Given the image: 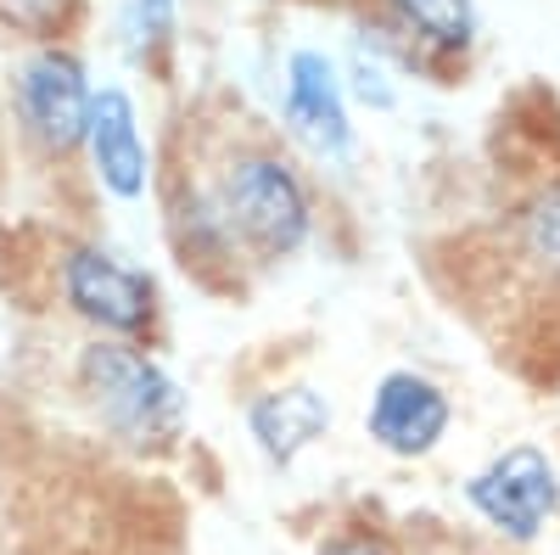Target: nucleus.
I'll use <instances>...</instances> for the list:
<instances>
[{"mask_svg": "<svg viewBox=\"0 0 560 555\" xmlns=\"http://www.w3.org/2000/svg\"><path fill=\"white\" fill-rule=\"evenodd\" d=\"M79 393L96 409V421L124 443V449H174L185 438V415H191V398H185L179 377L147 354V343H118V337H90L79 348Z\"/></svg>", "mask_w": 560, "mask_h": 555, "instance_id": "1", "label": "nucleus"}, {"mask_svg": "<svg viewBox=\"0 0 560 555\" xmlns=\"http://www.w3.org/2000/svg\"><path fill=\"white\" fill-rule=\"evenodd\" d=\"M213 197L253 264H287L314 242V192L280 147L230 152L213 180Z\"/></svg>", "mask_w": 560, "mask_h": 555, "instance_id": "2", "label": "nucleus"}, {"mask_svg": "<svg viewBox=\"0 0 560 555\" xmlns=\"http://www.w3.org/2000/svg\"><path fill=\"white\" fill-rule=\"evenodd\" d=\"M57 292L73 320H84L96 337H118V343L152 337L163 314V292L152 275L102 242H79L57 258Z\"/></svg>", "mask_w": 560, "mask_h": 555, "instance_id": "3", "label": "nucleus"}, {"mask_svg": "<svg viewBox=\"0 0 560 555\" xmlns=\"http://www.w3.org/2000/svg\"><path fill=\"white\" fill-rule=\"evenodd\" d=\"M90 68L68 45H34L12 73V107L18 124L45 158H73L84 152V124H90Z\"/></svg>", "mask_w": 560, "mask_h": 555, "instance_id": "4", "label": "nucleus"}, {"mask_svg": "<svg viewBox=\"0 0 560 555\" xmlns=\"http://www.w3.org/2000/svg\"><path fill=\"white\" fill-rule=\"evenodd\" d=\"M280 124L319 163H342L353 152V107H348L342 62L331 51H319V45L287 51V68H280Z\"/></svg>", "mask_w": 560, "mask_h": 555, "instance_id": "5", "label": "nucleus"}, {"mask_svg": "<svg viewBox=\"0 0 560 555\" xmlns=\"http://www.w3.org/2000/svg\"><path fill=\"white\" fill-rule=\"evenodd\" d=\"M465 499H471V511L488 528H499L504 539L533 544L544 533V522L560 511V472L538 443H516V449L493 454L482 472H471Z\"/></svg>", "mask_w": 560, "mask_h": 555, "instance_id": "6", "label": "nucleus"}, {"mask_svg": "<svg viewBox=\"0 0 560 555\" xmlns=\"http://www.w3.org/2000/svg\"><path fill=\"white\" fill-rule=\"evenodd\" d=\"M448 421H454V398L443 393V382L420 377V370H387L364 404L370 443L393 460H427L448 438Z\"/></svg>", "mask_w": 560, "mask_h": 555, "instance_id": "7", "label": "nucleus"}, {"mask_svg": "<svg viewBox=\"0 0 560 555\" xmlns=\"http://www.w3.org/2000/svg\"><path fill=\"white\" fill-rule=\"evenodd\" d=\"M84 152L96 169V185L118 203H140L152 192V147L140 129V107L124 84H102L90 96V124H84Z\"/></svg>", "mask_w": 560, "mask_h": 555, "instance_id": "8", "label": "nucleus"}, {"mask_svg": "<svg viewBox=\"0 0 560 555\" xmlns=\"http://www.w3.org/2000/svg\"><path fill=\"white\" fill-rule=\"evenodd\" d=\"M325 432H331V398L308 382H287V388L247 398V438L275 472H287Z\"/></svg>", "mask_w": 560, "mask_h": 555, "instance_id": "9", "label": "nucleus"}, {"mask_svg": "<svg viewBox=\"0 0 560 555\" xmlns=\"http://www.w3.org/2000/svg\"><path fill=\"white\" fill-rule=\"evenodd\" d=\"M168 242L179 264L197 269L202 281H236V264L247 258L213 197V185H179L168 197Z\"/></svg>", "mask_w": 560, "mask_h": 555, "instance_id": "10", "label": "nucleus"}, {"mask_svg": "<svg viewBox=\"0 0 560 555\" xmlns=\"http://www.w3.org/2000/svg\"><path fill=\"white\" fill-rule=\"evenodd\" d=\"M393 28L432 57H465L477 45V0H382Z\"/></svg>", "mask_w": 560, "mask_h": 555, "instance_id": "11", "label": "nucleus"}, {"mask_svg": "<svg viewBox=\"0 0 560 555\" xmlns=\"http://www.w3.org/2000/svg\"><path fill=\"white\" fill-rule=\"evenodd\" d=\"M179 39V0H124L118 7V45L135 68H158Z\"/></svg>", "mask_w": 560, "mask_h": 555, "instance_id": "12", "label": "nucleus"}, {"mask_svg": "<svg viewBox=\"0 0 560 555\" xmlns=\"http://www.w3.org/2000/svg\"><path fill=\"white\" fill-rule=\"evenodd\" d=\"M84 0H0V28L34 39V45H62V34L79 23Z\"/></svg>", "mask_w": 560, "mask_h": 555, "instance_id": "13", "label": "nucleus"}, {"mask_svg": "<svg viewBox=\"0 0 560 555\" xmlns=\"http://www.w3.org/2000/svg\"><path fill=\"white\" fill-rule=\"evenodd\" d=\"M522 253L549 275V281H560V180H549L522 208Z\"/></svg>", "mask_w": 560, "mask_h": 555, "instance_id": "14", "label": "nucleus"}, {"mask_svg": "<svg viewBox=\"0 0 560 555\" xmlns=\"http://www.w3.org/2000/svg\"><path fill=\"white\" fill-rule=\"evenodd\" d=\"M342 84H348V96H359L370 113H393V107H398L393 68L382 62V51H370L364 39L353 45V57H348V68H342Z\"/></svg>", "mask_w": 560, "mask_h": 555, "instance_id": "15", "label": "nucleus"}, {"mask_svg": "<svg viewBox=\"0 0 560 555\" xmlns=\"http://www.w3.org/2000/svg\"><path fill=\"white\" fill-rule=\"evenodd\" d=\"M319 555H393V550H387V539H376L370 528H342V533H331L319 544Z\"/></svg>", "mask_w": 560, "mask_h": 555, "instance_id": "16", "label": "nucleus"}]
</instances>
